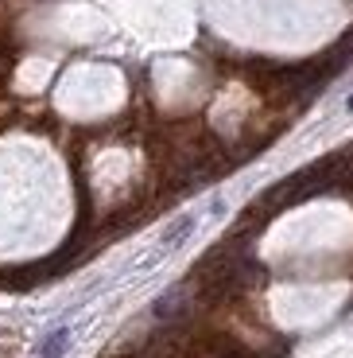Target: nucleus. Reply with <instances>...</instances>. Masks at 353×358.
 <instances>
[{"instance_id":"1","label":"nucleus","mask_w":353,"mask_h":358,"mask_svg":"<svg viewBox=\"0 0 353 358\" xmlns=\"http://www.w3.org/2000/svg\"><path fill=\"white\" fill-rule=\"evenodd\" d=\"M183 312H186V292H183V288H175V292H167V296H159V300H156V315H159V320H179Z\"/></svg>"},{"instance_id":"2","label":"nucleus","mask_w":353,"mask_h":358,"mask_svg":"<svg viewBox=\"0 0 353 358\" xmlns=\"http://www.w3.org/2000/svg\"><path fill=\"white\" fill-rule=\"evenodd\" d=\"M66 343H70V331L66 327H59V331H51L43 339V347H39V358H62V350H66Z\"/></svg>"},{"instance_id":"3","label":"nucleus","mask_w":353,"mask_h":358,"mask_svg":"<svg viewBox=\"0 0 353 358\" xmlns=\"http://www.w3.org/2000/svg\"><path fill=\"white\" fill-rule=\"evenodd\" d=\"M190 230H195V218H179V222L171 226L167 234H163V245H167V250H175V245L183 242V238H186Z\"/></svg>"},{"instance_id":"4","label":"nucleus","mask_w":353,"mask_h":358,"mask_svg":"<svg viewBox=\"0 0 353 358\" xmlns=\"http://www.w3.org/2000/svg\"><path fill=\"white\" fill-rule=\"evenodd\" d=\"M350 109H353V98H350Z\"/></svg>"}]
</instances>
